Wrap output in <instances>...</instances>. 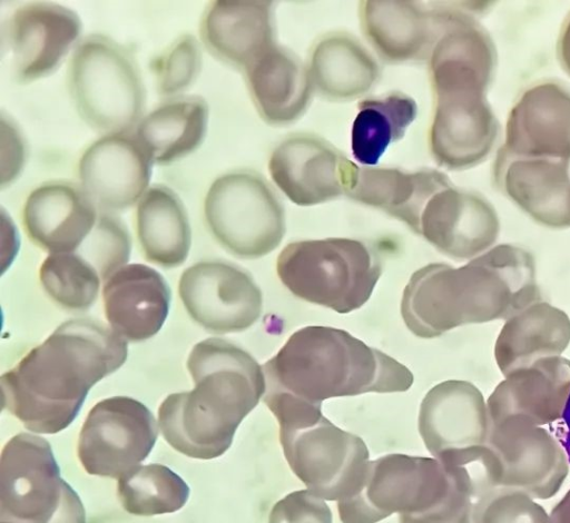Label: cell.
<instances>
[{
    "label": "cell",
    "mask_w": 570,
    "mask_h": 523,
    "mask_svg": "<svg viewBox=\"0 0 570 523\" xmlns=\"http://www.w3.org/2000/svg\"><path fill=\"white\" fill-rule=\"evenodd\" d=\"M127 341L99 320L62 323L0 378L2 407L35 433L68 427L90 388L127 359Z\"/></svg>",
    "instance_id": "6da1fadb"
},
{
    "label": "cell",
    "mask_w": 570,
    "mask_h": 523,
    "mask_svg": "<svg viewBox=\"0 0 570 523\" xmlns=\"http://www.w3.org/2000/svg\"><path fill=\"white\" fill-rule=\"evenodd\" d=\"M187 368L195 386L164 399L158 426L179 453L216 458L230 447L238 425L264 396L263 367L243 348L213 337L193 347Z\"/></svg>",
    "instance_id": "7a4b0ae2"
},
{
    "label": "cell",
    "mask_w": 570,
    "mask_h": 523,
    "mask_svg": "<svg viewBox=\"0 0 570 523\" xmlns=\"http://www.w3.org/2000/svg\"><path fill=\"white\" fill-rule=\"evenodd\" d=\"M263 372L266 391L316 404L332 397L405 392L413 384L403 364L330 326H306L293 333Z\"/></svg>",
    "instance_id": "3957f363"
},
{
    "label": "cell",
    "mask_w": 570,
    "mask_h": 523,
    "mask_svg": "<svg viewBox=\"0 0 570 523\" xmlns=\"http://www.w3.org/2000/svg\"><path fill=\"white\" fill-rule=\"evenodd\" d=\"M263 401L278 422L284 456L307 490L327 501L353 496L368 463L364 441L323 416L322 404L274 391Z\"/></svg>",
    "instance_id": "277c9868"
},
{
    "label": "cell",
    "mask_w": 570,
    "mask_h": 523,
    "mask_svg": "<svg viewBox=\"0 0 570 523\" xmlns=\"http://www.w3.org/2000/svg\"><path fill=\"white\" fill-rule=\"evenodd\" d=\"M514 314L512 293L481 255L460 267L428 264L414 272L401 300L406 327L433 338L455 327L505 320Z\"/></svg>",
    "instance_id": "5b68a950"
},
{
    "label": "cell",
    "mask_w": 570,
    "mask_h": 523,
    "mask_svg": "<svg viewBox=\"0 0 570 523\" xmlns=\"http://www.w3.org/2000/svg\"><path fill=\"white\" fill-rule=\"evenodd\" d=\"M67 87L79 117L101 136L134 130L144 117L146 87L138 62L108 36L79 40L68 62Z\"/></svg>",
    "instance_id": "8992f818"
},
{
    "label": "cell",
    "mask_w": 570,
    "mask_h": 523,
    "mask_svg": "<svg viewBox=\"0 0 570 523\" xmlns=\"http://www.w3.org/2000/svg\"><path fill=\"white\" fill-rule=\"evenodd\" d=\"M276 272L296 297L346 314L370 299L382 265L365 243L331 237L287 244L277 257Z\"/></svg>",
    "instance_id": "52a82bcc"
},
{
    "label": "cell",
    "mask_w": 570,
    "mask_h": 523,
    "mask_svg": "<svg viewBox=\"0 0 570 523\" xmlns=\"http://www.w3.org/2000/svg\"><path fill=\"white\" fill-rule=\"evenodd\" d=\"M0 521L86 523L83 505L61 477L51 446L41 436L19 433L2 448Z\"/></svg>",
    "instance_id": "ba28073f"
},
{
    "label": "cell",
    "mask_w": 570,
    "mask_h": 523,
    "mask_svg": "<svg viewBox=\"0 0 570 523\" xmlns=\"http://www.w3.org/2000/svg\"><path fill=\"white\" fill-rule=\"evenodd\" d=\"M204 216L216 241L243 259L269 254L286 231L282 199L261 174L250 169L218 176L206 193Z\"/></svg>",
    "instance_id": "9c48e42d"
},
{
    "label": "cell",
    "mask_w": 570,
    "mask_h": 523,
    "mask_svg": "<svg viewBox=\"0 0 570 523\" xmlns=\"http://www.w3.org/2000/svg\"><path fill=\"white\" fill-rule=\"evenodd\" d=\"M462 486L432 457L389 454L368 461L357 492L337 502L343 523H376L399 513L415 515L444 503Z\"/></svg>",
    "instance_id": "30bf717a"
},
{
    "label": "cell",
    "mask_w": 570,
    "mask_h": 523,
    "mask_svg": "<svg viewBox=\"0 0 570 523\" xmlns=\"http://www.w3.org/2000/svg\"><path fill=\"white\" fill-rule=\"evenodd\" d=\"M433 115L428 145L434 161L449 170L472 168L495 146L500 125L488 101L490 86L472 75L430 79Z\"/></svg>",
    "instance_id": "8fae6325"
},
{
    "label": "cell",
    "mask_w": 570,
    "mask_h": 523,
    "mask_svg": "<svg viewBox=\"0 0 570 523\" xmlns=\"http://www.w3.org/2000/svg\"><path fill=\"white\" fill-rule=\"evenodd\" d=\"M157 435L156 420L141 402L127 396L105 398L83 422L78 458L88 474L121 477L148 456Z\"/></svg>",
    "instance_id": "7c38bea8"
},
{
    "label": "cell",
    "mask_w": 570,
    "mask_h": 523,
    "mask_svg": "<svg viewBox=\"0 0 570 523\" xmlns=\"http://www.w3.org/2000/svg\"><path fill=\"white\" fill-rule=\"evenodd\" d=\"M178 292L190 318L215 334L249 328L263 309L262 292L250 274L228 262L194 264L183 272Z\"/></svg>",
    "instance_id": "4fadbf2b"
},
{
    "label": "cell",
    "mask_w": 570,
    "mask_h": 523,
    "mask_svg": "<svg viewBox=\"0 0 570 523\" xmlns=\"http://www.w3.org/2000/svg\"><path fill=\"white\" fill-rule=\"evenodd\" d=\"M487 444L501 461V486L525 492L538 501L556 495L569 473L568 456L559 441L524 416L493 423Z\"/></svg>",
    "instance_id": "5bb4252c"
},
{
    "label": "cell",
    "mask_w": 570,
    "mask_h": 523,
    "mask_svg": "<svg viewBox=\"0 0 570 523\" xmlns=\"http://www.w3.org/2000/svg\"><path fill=\"white\" fill-rule=\"evenodd\" d=\"M82 22L72 9L50 1L18 6L4 26L13 78L30 83L55 72L79 42Z\"/></svg>",
    "instance_id": "9a60e30c"
},
{
    "label": "cell",
    "mask_w": 570,
    "mask_h": 523,
    "mask_svg": "<svg viewBox=\"0 0 570 523\" xmlns=\"http://www.w3.org/2000/svg\"><path fill=\"white\" fill-rule=\"evenodd\" d=\"M414 233L456 260H472L494 246L500 220L482 195L451 182L425 203Z\"/></svg>",
    "instance_id": "2e32d148"
},
{
    "label": "cell",
    "mask_w": 570,
    "mask_h": 523,
    "mask_svg": "<svg viewBox=\"0 0 570 523\" xmlns=\"http://www.w3.org/2000/svg\"><path fill=\"white\" fill-rule=\"evenodd\" d=\"M153 165L134 130L102 135L82 151L78 184L99 211L117 214L137 204L150 187Z\"/></svg>",
    "instance_id": "e0dca14e"
},
{
    "label": "cell",
    "mask_w": 570,
    "mask_h": 523,
    "mask_svg": "<svg viewBox=\"0 0 570 523\" xmlns=\"http://www.w3.org/2000/svg\"><path fill=\"white\" fill-rule=\"evenodd\" d=\"M498 154L570 161V90L556 81L524 90L509 112Z\"/></svg>",
    "instance_id": "ac0fdd59"
},
{
    "label": "cell",
    "mask_w": 570,
    "mask_h": 523,
    "mask_svg": "<svg viewBox=\"0 0 570 523\" xmlns=\"http://www.w3.org/2000/svg\"><path fill=\"white\" fill-rule=\"evenodd\" d=\"M350 159L313 134L292 135L273 150L268 171L295 205L314 206L344 195Z\"/></svg>",
    "instance_id": "d6986e66"
},
{
    "label": "cell",
    "mask_w": 570,
    "mask_h": 523,
    "mask_svg": "<svg viewBox=\"0 0 570 523\" xmlns=\"http://www.w3.org/2000/svg\"><path fill=\"white\" fill-rule=\"evenodd\" d=\"M21 217L36 246L49 254L75 253L96 226L99 210L79 184L53 179L29 193Z\"/></svg>",
    "instance_id": "ffe728a7"
},
{
    "label": "cell",
    "mask_w": 570,
    "mask_h": 523,
    "mask_svg": "<svg viewBox=\"0 0 570 523\" xmlns=\"http://www.w3.org/2000/svg\"><path fill=\"white\" fill-rule=\"evenodd\" d=\"M273 2L214 0L199 20V38L207 52L244 72L276 45Z\"/></svg>",
    "instance_id": "44dd1931"
},
{
    "label": "cell",
    "mask_w": 570,
    "mask_h": 523,
    "mask_svg": "<svg viewBox=\"0 0 570 523\" xmlns=\"http://www.w3.org/2000/svg\"><path fill=\"white\" fill-rule=\"evenodd\" d=\"M490 430L487 399L468 381H444L421 402L419 432L435 458L446 452L487 444Z\"/></svg>",
    "instance_id": "7402d4cb"
},
{
    "label": "cell",
    "mask_w": 570,
    "mask_h": 523,
    "mask_svg": "<svg viewBox=\"0 0 570 523\" xmlns=\"http://www.w3.org/2000/svg\"><path fill=\"white\" fill-rule=\"evenodd\" d=\"M493 178L535 223L551 229L570 227V161L498 154Z\"/></svg>",
    "instance_id": "603a6c76"
},
{
    "label": "cell",
    "mask_w": 570,
    "mask_h": 523,
    "mask_svg": "<svg viewBox=\"0 0 570 523\" xmlns=\"http://www.w3.org/2000/svg\"><path fill=\"white\" fill-rule=\"evenodd\" d=\"M570 402V361L554 356L505 375L487 398L491 425L524 416L539 425L559 421Z\"/></svg>",
    "instance_id": "cb8c5ba5"
},
{
    "label": "cell",
    "mask_w": 570,
    "mask_h": 523,
    "mask_svg": "<svg viewBox=\"0 0 570 523\" xmlns=\"http://www.w3.org/2000/svg\"><path fill=\"white\" fill-rule=\"evenodd\" d=\"M170 296L167 282L156 269L126 264L104 284L105 316L120 337L141 342L160 330L169 312Z\"/></svg>",
    "instance_id": "d4e9b609"
},
{
    "label": "cell",
    "mask_w": 570,
    "mask_h": 523,
    "mask_svg": "<svg viewBox=\"0 0 570 523\" xmlns=\"http://www.w3.org/2000/svg\"><path fill=\"white\" fill-rule=\"evenodd\" d=\"M449 182L450 178L436 169L404 171L390 167H360L350 161L344 195L354 201L383 210L414 231L425 203Z\"/></svg>",
    "instance_id": "484cf974"
},
{
    "label": "cell",
    "mask_w": 570,
    "mask_h": 523,
    "mask_svg": "<svg viewBox=\"0 0 570 523\" xmlns=\"http://www.w3.org/2000/svg\"><path fill=\"white\" fill-rule=\"evenodd\" d=\"M361 30L372 48L389 63L426 59L436 33L434 9L416 1L360 2Z\"/></svg>",
    "instance_id": "4316f807"
},
{
    "label": "cell",
    "mask_w": 570,
    "mask_h": 523,
    "mask_svg": "<svg viewBox=\"0 0 570 523\" xmlns=\"http://www.w3.org/2000/svg\"><path fill=\"white\" fill-rule=\"evenodd\" d=\"M243 73L252 102L268 125L294 122L312 100L308 67L287 48L275 45Z\"/></svg>",
    "instance_id": "83f0119b"
},
{
    "label": "cell",
    "mask_w": 570,
    "mask_h": 523,
    "mask_svg": "<svg viewBox=\"0 0 570 523\" xmlns=\"http://www.w3.org/2000/svg\"><path fill=\"white\" fill-rule=\"evenodd\" d=\"M569 344V315L542 299L504 320L494 343V359L505 376L540 359L561 356Z\"/></svg>",
    "instance_id": "f1b7e54d"
},
{
    "label": "cell",
    "mask_w": 570,
    "mask_h": 523,
    "mask_svg": "<svg viewBox=\"0 0 570 523\" xmlns=\"http://www.w3.org/2000/svg\"><path fill=\"white\" fill-rule=\"evenodd\" d=\"M209 118L207 101L196 95L169 98L144 115L134 131L154 165L176 162L203 144Z\"/></svg>",
    "instance_id": "f546056e"
},
{
    "label": "cell",
    "mask_w": 570,
    "mask_h": 523,
    "mask_svg": "<svg viewBox=\"0 0 570 523\" xmlns=\"http://www.w3.org/2000/svg\"><path fill=\"white\" fill-rule=\"evenodd\" d=\"M314 90L331 101H350L372 89L380 77L373 55L353 36L328 33L311 50L307 63Z\"/></svg>",
    "instance_id": "4dcf8cb0"
},
{
    "label": "cell",
    "mask_w": 570,
    "mask_h": 523,
    "mask_svg": "<svg viewBox=\"0 0 570 523\" xmlns=\"http://www.w3.org/2000/svg\"><path fill=\"white\" fill-rule=\"evenodd\" d=\"M136 235L149 263L174 268L187 259L191 228L187 209L174 189L164 184L147 189L137 203Z\"/></svg>",
    "instance_id": "1f68e13d"
},
{
    "label": "cell",
    "mask_w": 570,
    "mask_h": 523,
    "mask_svg": "<svg viewBox=\"0 0 570 523\" xmlns=\"http://www.w3.org/2000/svg\"><path fill=\"white\" fill-rule=\"evenodd\" d=\"M416 116L415 100L400 91L362 100L351 130L354 158L364 166L377 164L389 147L404 137Z\"/></svg>",
    "instance_id": "d6a6232c"
},
{
    "label": "cell",
    "mask_w": 570,
    "mask_h": 523,
    "mask_svg": "<svg viewBox=\"0 0 570 523\" xmlns=\"http://www.w3.org/2000/svg\"><path fill=\"white\" fill-rule=\"evenodd\" d=\"M189 487L169 467L149 464L119 477L118 499L125 511L139 516L171 513L188 500Z\"/></svg>",
    "instance_id": "836d02e7"
},
{
    "label": "cell",
    "mask_w": 570,
    "mask_h": 523,
    "mask_svg": "<svg viewBox=\"0 0 570 523\" xmlns=\"http://www.w3.org/2000/svg\"><path fill=\"white\" fill-rule=\"evenodd\" d=\"M46 293L61 307L85 310L98 297L101 276L96 267L77 251L49 254L39 269Z\"/></svg>",
    "instance_id": "e575fe53"
},
{
    "label": "cell",
    "mask_w": 570,
    "mask_h": 523,
    "mask_svg": "<svg viewBox=\"0 0 570 523\" xmlns=\"http://www.w3.org/2000/svg\"><path fill=\"white\" fill-rule=\"evenodd\" d=\"M203 66L202 47L191 33H183L151 61L156 90L167 99L181 96L198 78Z\"/></svg>",
    "instance_id": "d590c367"
},
{
    "label": "cell",
    "mask_w": 570,
    "mask_h": 523,
    "mask_svg": "<svg viewBox=\"0 0 570 523\" xmlns=\"http://www.w3.org/2000/svg\"><path fill=\"white\" fill-rule=\"evenodd\" d=\"M130 246V236L121 218L116 214L99 211L96 226L77 253L91 263L106 282L126 265Z\"/></svg>",
    "instance_id": "8d00e7d4"
},
{
    "label": "cell",
    "mask_w": 570,
    "mask_h": 523,
    "mask_svg": "<svg viewBox=\"0 0 570 523\" xmlns=\"http://www.w3.org/2000/svg\"><path fill=\"white\" fill-rule=\"evenodd\" d=\"M508 284L514 303V314L543 299L535 262L530 251L512 245L499 244L481 255Z\"/></svg>",
    "instance_id": "74e56055"
},
{
    "label": "cell",
    "mask_w": 570,
    "mask_h": 523,
    "mask_svg": "<svg viewBox=\"0 0 570 523\" xmlns=\"http://www.w3.org/2000/svg\"><path fill=\"white\" fill-rule=\"evenodd\" d=\"M473 523H553L551 514L525 492L499 486L473 503Z\"/></svg>",
    "instance_id": "f35d334b"
},
{
    "label": "cell",
    "mask_w": 570,
    "mask_h": 523,
    "mask_svg": "<svg viewBox=\"0 0 570 523\" xmlns=\"http://www.w3.org/2000/svg\"><path fill=\"white\" fill-rule=\"evenodd\" d=\"M436 460L462 478L470 489L474 502L501 486L502 464L488 444L446 452Z\"/></svg>",
    "instance_id": "ab89813d"
},
{
    "label": "cell",
    "mask_w": 570,
    "mask_h": 523,
    "mask_svg": "<svg viewBox=\"0 0 570 523\" xmlns=\"http://www.w3.org/2000/svg\"><path fill=\"white\" fill-rule=\"evenodd\" d=\"M268 523H333V517L323 499L309 490H299L274 504Z\"/></svg>",
    "instance_id": "60d3db41"
},
{
    "label": "cell",
    "mask_w": 570,
    "mask_h": 523,
    "mask_svg": "<svg viewBox=\"0 0 570 523\" xmlns=\"http://www.w3.org/2000/svg\"><path fill=\"white\" fill-rule=\"evenodd\" d=\"M1 181L2 188L10 186L22 172L28 157L27 142L17 122L1 114Z\"/></svg>",
    "instance_id": "b9f144b4"
},
{
    "label": "cell",
    "mask_w": 570,
    "mask_h": 523,
    "mask_svg": "<svg viewBox=\"0 0 570 523\" xmlns=\"http://www.w3.org/2000/svg\"><path fill=\"white\" fill-rule=\"evenodd\" d=\"M473 499L468 490L459 489L449 500L429 512L400 515V523H473Z\"/></svg>",
    "instance_id": "7bdbcfd3"
},
{
    "label": "cell",
    "mask_w": 570,
    "mask_h": 523,
    "mask_svg": "<svg viewBox=\"0 0 570 523\" xmlns=\"http://www.w3.org/2000/svg\"><path fill=\"white\" fill-rule=\"evenodd\" d=\"M557 57L562 69L570 76V13L561 26L557 41Z\"/></svg>",
    "instance_id": "ee69618b"
},
{
    "label": "cell",
    "mask_w": 570,
    "mask_h": 523,
    "mask_svg": "<svg viewBox=\"0 0 570 523\" xmlns=\"http://www.w3.org/2000/svg\"><path fill=\"white\" fill-rule=\"evenodd\" d=\"M553 523H570V490L551 511Z\"/></svg>",
    "instance_id": "f6af8a7d"
},
{
    "label": "cell",
    "mask_w": 570,
    "mask_h": 523,
    "mask_svg": "<svg viewBox=\"0 0 570 523\" xmlns=\"http://www.w3.org/2000/svg\"><path fill=\"white\" fill-rule=\"evenodd\" d=\"M1 523H7V522H1Z\"/></svg>",
    "instance_id": "bcb514c9"
}]
</instances>
